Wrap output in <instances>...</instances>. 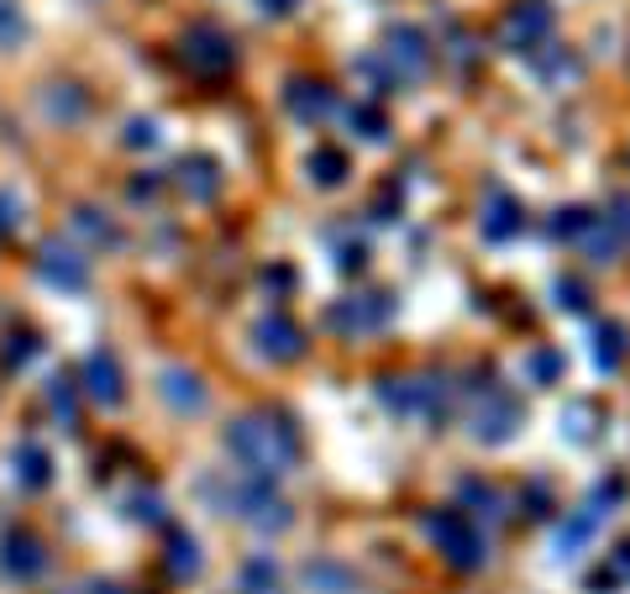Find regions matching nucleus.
<instances>
[{
	"label": "nucleus",
	"instance_id": "2eb2a0df",
	"mask_svg": "<svg viewBox=\"0 0 630 594\" xmlns=\"http://www.w3.org/2000/svg\"><path fill=\"white\" fill-rule=\"evenodd\" d=\"M389 316V300L384 295H368V300H347V305H336L332 311V326H378V321Z\"/></svg>",
	"mask_w": 630,
	"mask_h": 594
},
{
	"label": "nucleus",
	"instance_id": "6ab92c4d",
	"mask_svg": "<svg viewBox=\"0 0 630 594\" xmlns=\"http://www.w3.org/2000/svg\"><path fill=\"white\" fill-rule=\"evenodd\" d=\"M242 594H284L278 590L274 557H247V563H242Z\"/></svg>",
	"mask_w": 630,
	"mask_h": 594
},
{
	"label": "nucleus",
	"instance_id": "ddd939ff",
	"mask_svg": "<svg viewBox=\"0 0 630 594\" xmlns=\"http://www.w3.org/2000/svg\"><path fill=\"white\" fill-rule=\"evenodd\" d=\"M84 379H90V395H95L100 405H121V369L111 353L84 358Z\"/></svg>",
	"mask_w": 630,
	"mask_h": 594
},
{
	"label": "nucleus",
	"instance_id": "a878e982",
	"mask_svg": "<svg viewBox=\"0 0 630 594\" xmlns=\"http://www.w3.org/2000/svg\"><path fill=\"white\" fill-rule=\"evenodd\" d=\"M305 578H311V584H321V590H332V594H353V578L342 574V568H332V563H311V568H305Z\"/></svg>",
	"mask_w": 630,
	"mask_h": 594
},
{
	"label": "nucleus",
	"instance_id": "423d86ee",
	"mask_svg": "<svg viewBox=\"0 0 630 594\" xmlns=\"http://www.w3.org/2000/svg\"><path fill=\"white\" fill-rule=\"evenodd\" d=\"M515 426H520V400L510 395V390H484V400H478V411H472V436L478 442H510Z\"/></svg>",
	"mask_w": 630,
	"mask_h": 594
},
{
	"label": "nucleus",
	"instance_id": "1a4fd4ad",
	"mask_svg": "<svg viewBox=\"0 0 630 594\" xmlns=\"http://www.w3.org/2000/svg\"><path fill=\"white\" fill-rule=\"evenodd\" d=\"M38 269H42V279L59 284V290H84V284H90V263H84L74 248H63V242H42Z\"/></svg>",
	"mask_w": 630,
	"mask_h": 594
},
{
	"label": "nucleus",
	"instance_id": "7ed1b4c3",
	"mask_svg": "<svg viewBox=\"0 0 630 594\" xmlns=\"http://www.w3.org/2000/svg\"><path fill=\"white\" fill-rule=\"evenodd\" d=\"M426 536H431L436 547H441V557L453 563V568H463V574H472V568H484L489 563V542H484V532L472 526L468 511H431L426 515Z\"/></svg>",
	"mask_w": 630,
	"mask_h": 594
},
{
	"label": "nucleus",
	"instance_id": "393cba45",
	"mask_svg": "<svg viewBox=\"0 0 630 594\" xmlns=\"http://www.w3.org/2000/svg\"><path fill=\"white\" fill-rule=\"evenodd\" d=\"M27 38V21H21V6L17 0H0V48H17Z\"/></svg>",
	"mask_w": 630,
	"mask_h": 594
},
{
	"label": "nucleus",
	"instance_id": "f257e3e1",
	"mask_svg": "<svg viewBox=\"0 0 630 594\" xmlns=\"http://www.w3.org/2000/svg\"><path fill=\"white\" fill-rule=\"evenodd\" d=\"M226 453L253 479H274V474H284V469H295L299 436L278 416H268V411H253V416H242L226 426Z\"/></svg>",
	"mask_w": 630,
	"mask_h": 594
},
{
	"label": "nucleus",
	"instance_id": "72a5a7b5",
	"mask_svg": "<svg viewBox=\"0 0 630 594\" xmlns=\"http://www.w3.org/2000/svg\"><path fill=\"white\" fill-rule=\"evenodd\" d=\"M153 138H158L153 121H132V132H126V142H132V148H142V142H153Z\"/></svg>",
	"mask_w": 630,
	"mask_h": 594
},
{
	"label": "nucleus",
	"instance_id": "0eeeda50",
	"mask_svg": "<svg viewBox=\"0 0 630 594\" xmlns=\"http://www.w3.org/2000/svg\"><path fill=\"white\" fill-rule=\"evenodd\" d=\"M389 63H394V80L415 84L426 69H431V48L415 27H389Z\"/></svg>",
	"mask_w": 630,
	"mask_h": 594
},
{
	"label": "nucleus",
	"instance_id": "412c9836",
	"mask_svg": "<svg viewBox=\"0 0 630 594\" xmlns=\"http://www.w3.org/2000/svg\"><path fill=\"white\" fill-rule=\"evenodd\" d=\"M17 479H21V484H27V490H42V484L53 479V469H48V453L27 442V447H21V453H17Z\"/></svg>",
	"mask_w": 630,
	"mask_h": 594
},
{
	"label": "nucleus",
	"instance_id": "bb28decb",
	"mask_svg": "<svg viewBox=\"0 0 630 594\" xmlns=\"http://www.w3.org/2000/svg\"><path fill=\"white\" fill-rule=\"evenodd\" d=\"M593 416H599V411H593L589 400H578V405H572V416L562 411V432H572V442H589V436H593L589 421H593Z\"/></svg>",
	"mask_w": 630,
	"mask_h": 594
},
{
	"label": "nucleus",
	"instance_id": "dca6fc26",
	"mask_svg": "<svg viewBox=\"0 0 630 594\" xmlns=\"http://www.w3.org/2000/svg\"><path fill=\"white\" fill-rule=\"evenodd\" d=\"M626 584H630V542H620V547L589 574V590L604 594V590H626Z\"/></svg>",
	"mask_w": 630,
	"mask_h": 594
},
{
	"label": "nucleus",
	"instance_id": "473e14b6",
	"mask_svg": "<svg viewBox=\"0 0 630 594\" xmlns=\"http://www.w3.org/2000/svg\"><path fill=\"white\" fill-rule=\"evenodd\" d=\"M132 515H138V521H158V515H163V500H158V495L132 500Z\"/></svg>",
	"mask_w": 630,
	"mask_h": 594
},
{
	"label": "nucleus",
	"instance_id": "e433bc0d",
	"mask_svg": "<svg viewBox=\"0 0 630 594\" xmlns=\"http://www.w3.org/2000/svg\"><path fill=\"white\" fill-rule=\"evenodd\" d=\"M257 6H263V11H274V17H284V11H295L299 0H257Z\"/></svg>",
	"mask_w": 630,
	"mask_h": 594
},
{
	"label": "nucleus",
	"instance_id": "b1692460",
	"mask_svg": "<svg viewBox=\"0 0 630 594\" xmlns=\"http://www.w3.org/2000/svg\"><path fill=\"white\" fill-rule=\"evenodd\" d=\"M347 121H353V132H363L368 142L389 138V121H384V111H378V105H368V100H363V105H353V111H347Z\"/></svg>",
	"mask_w": 630,
	"mask_h": 594
},
{
	"label": "nucleus",
	"instance_id": "7c9ffc66",
	"mask_svg": "<svg viewBox=\"0 0 630 594\" xmlns=\"http://www.w3.org/2000/svg\"><path fill=\"white\" fill-rule=\"evenodd\" d=\"M610 226L620 232V242H630V200H614L610 205Z\"/></svg>",
	"mask_w": 630,
	"mask_h": 594
},
{
	"label": "nucleus",
	"instance_id": "f704fd0d",
	"mask_svg": "<svg viewBox=\"0 0 630 594\" xmlns=\"http://www.w3.org/2000/svg\"><path fill=\"white\" fill-rule=\"evenodd\" d=\"M53 411H59L63 421H74V395L63 390V379H59V390H53Z\"/></svg>",
	"mask_w": 630,
	"mask_h": 594
},
{
	"label": "nucleus",
	"instance_id": "9b49d317",
	"mask_svg": "<svg viewBox=\"0 0 630 594\" xmlns=\"http://www.w3.org/2000/svg\"><path fill=\"white\" fill-rule=\"evenodd\" d=\"M0 563H6L11 578H38L48 568V553H42V542L32 532H11L0 542Z\"/></svg>",
	"mask_w": 630,
	"mask_h": 594
},
{
	"label": "nucleus",
	"instance_id": "a211bd4d",
	"mask_svg": "<svg viewBox=\"0 0 630 594\" xmlns=\"http://www.w3.org/2000/svg\"><path fill=\"white\" fill-rule=\"evenodd\" d=\"M599 521H604V515L583 505V511H578V515L568 521V526L557 532V557H572V553H578V547H583V542H589V536L599 532Z\"/></svg>",
	"mask_w": 630,
	"mask_h": 594
},
{
	"label": "nucleus",
	"instance_id": "f8f14e48",
	"mask_svg": "<svg viewBox=\"0 0 630 594\" xmlns=\"http://www.w3.org/2000/svg\"><path fill=\"white\" fill-rule=\"evenodd\" d=\"M284 105L295 111L305 127H315V121L332 117V90L326 84H311V80H289V90H284Z\"/></svg>",
	"mask_w": 630,
	"mask_h": 594
},
{
	"label": "nucleus",
	"instance_id": "39448f33",
	"mask_svg": "<svg viewBox=\"0 0 630 594\" xmlns=\"http://www.w3.org/2000/svg\"><path fill=\"white\" fill-rule=\"evenodd\" d=\"M179 59L190 63L195 74H205V80H216V74H226L236 63V42L221 32V27H211V21H195L190 32H184V48H179Z\"/></svg>",
	"mask_w": 630,
	"mask_h": 594
},
{
	"label": "nucleus",
	"instance_id": "4be33fe9",
	"mask_svg": "<svg viewBox=\"0 0 630 594\" xmlns=\"http://www.w3.org/2000/svg\"><path fill=\"white\" fill-rule=\"evenodd\" d=\"M599 348H593V363H599V369H620V363H626V326H599Z\"/></svg>",
	"mask_w": 630,
	"mask_h": 594
},
{
	"label": "nucleus",
	"instance_id": "4468645a",
	"mask_svg": "<svg viewBox=\"0 0 630 594\" xmlns=\"http://www.w3.org/2000/svg\"><path fill=\"white\" fill-rule=\"evenodd\" d=\"M158 390H163V400H169L174 411H205V390H200V379L184 374V369H169Z\"/></svg>",
	"mask_w": 630,
	"mask_h": 594
},
{
	"label": "nucleus",
	"instance_id": "aec40b11",
	"mask_svg": "<svg viewBox=\"0 0 630 594\" xmlns=\"http://www.w3.org/2000/svg\"><path fill=\"white\" fill-rule=\"evenodd\" d=\"M169 568H174V578H195L200 574V547L190 532H174L169 536Z\"/></svg>",
	"mask_w": 630,
	"mask_h": 594
},
{
	"label": "nucleus",
	"instance_id": "c9c22d12",
	"mask_svg": "<svg viewBox=\"0 0 630 594\" xmlns=\"http://www.w3.org/2000/svg\"><path fill=\"white\" fill-rule=\"evenodd\" d=\"M531 374L541 379V384H547V379L557 374V358H551V353H536V358H531Z\"/></svg>",
	"mask_w": 630,
	"mask_h": 594
},
{
	"label": "nucleus",
	"instance_id": "cd10ccee",
	"mask_svg": "<svg viewBox=\"0 0 630 594\" xmlns=\"http://www.w3.org/2000/svg\"><path fill=\"white\" fill-rule=\"evenodd\" d=\"M463 500H468V505H478V511L499 515V495H494L489 484H478V479H468V484H463Z\"/></svg>",
	"mask_w": 630,
	"mask_h": 594
},
{
	"label": "nucleus",
	"instance_id": "f3484780",
	"mask_svg": "<svg viewBox=\"0 0 630 594\" xmlns=\"http://www.w3.org/2000/svg\"><path fill=\"white\" fill-rule=\"evenodd\" d=\"M179 184H184V195L211 200L221 190V174H216V163L211 159H184L179 163Z\"/></svg>",
	"mask_w": 630,
	"mask_h": 594
},
{
	"label": "nucleus",
	"instance_id": "2f4dec72",
	"mask_svg": "<svg viewBox=\"0 0 630 594\" xmlns=\"http://www.w3.org/2000/svg\"><path fill=\"white\" fill-rule=\"evenodd\" d=\"M79 226H84L90 238H100V242H116V232H111L105 221H95V211H79Z\"/></svg>",
	"mask_w": 630,
	"mask_h": 594
},
{
	"label": "nucleus",
	"instance_id": "6e6552de",
	"mask_svg": "<svg viewBox=\"0 0 630 594\" xmlns=\"http://www.w3.org/2000/svg\"><path fill=\"white\" fill-rule=\"evenodd\" d=\"M478 226H484V238L489 242H510V238L526 232V211H520V200H515L510 190L494 184L489 195H484V217H478Z\"/></svg>",
	"mask_w": 630,
	"mask_h": 594
},
{
	"label": "nucleus",
	"instance_id": "9d476101",
	"mask_svg": "<svg viewBox=\"0 0 630 594\" xmlns=\"http://www.w3.org/2000/svg\"><path fill=\"white\" fill-rule=\"evenodd\" d=\"M253 338H257V353H263V358H278V363H289V358L305 353V332H299V326L284 316V311H274V316L257 321Z\"/></svg>",
	"mask_w": 630,
	"mask_h": 594
},
{
	"label": "nucleus",
	"instance_id": "c85d7f7f",
	"mask_svg": "<svg viewBox=\"0 0 630 594\" xmlns=\"http://www.w3.org/2000/svg\"><path fill=\"white\" fill-rule=\"evenodd\" d=\"M21 226V200L11 190H0V238H11Z\"/></svg>",
	"mask_w": 630,
	"mask_h": 594
},
{
	"label": "nucleus",
	"instance_id": "5701e85b",
	"mask_svg": "<svg viewBox=\"0 0 630 594\" xmlns=\"http://www.w3.org/2000/svg\"><path fill=\"white\" fill-rule=\"evenodd\" d=\"M311 179L332 190V184H342V179H347V159H342L336 148H315V153H311Z\"/></svg>",
	"mask_w": 630,
	"mask_h": 594
},
{
	"label": "nucleus",
	"instance_id": "20e7f679",
	"mask_svg": "<svg viewBox=\"0 0 630 594\" xmlns=\"http://www.w3.org/2000/svg\"><path fill=\"white\" fill-rule=\"evenodd\" d=\"M551 27H557V17H551L547 0H515L510 11H505V21H499V42L510 53H541Z\"/></svg>",
	"mask_w": 630,
	"mask_h": 594
},
{
	"label": "nucleus",
	"instance_id": "c756f323",
	"mask_svg": "<svg viewBox=\"0 0 630 594\" xmlns=\"http://www.w3.org/2000/svg\"><path fill=\"white\" fill-rule=\"evenodd\" d=\"M557 305H562V311H583V305H589V300H583V284L557 279Z\"/></svg>",
	"mask_w": 630,
	"mask_h": 594
},
{
	"label": "nucleus",
	"instance_id": "f03ea898",
	"mask_svg": "<svg viewBox=\"0 0 630 594\" xmlns=\"http://www.w3.org/2000/svg\"><path fill=\"white\" fill-rule=\"evenodd\" d=\"M205 495L216 500V511L253 521L257 532H284V526H289V505L274 495L268 479H236V484H226V490H221L216 479H205Z\"/></svg>",
	"mask_w": 630,
	"mask_h": 594
}]
</instances>
